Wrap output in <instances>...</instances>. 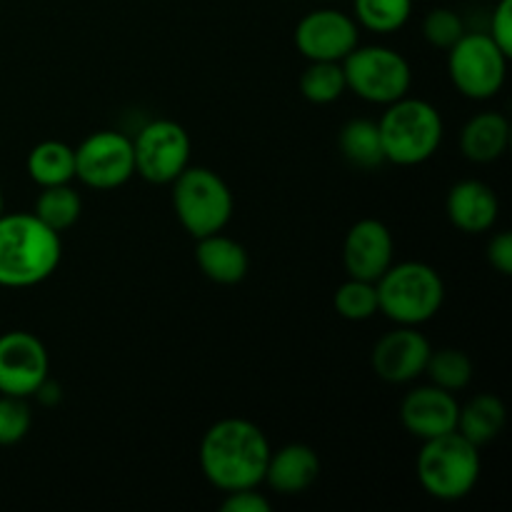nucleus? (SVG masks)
<instances>
[{
	"instance_id": "obj_1",
	"label": "nucleus",
	"mask_w": 512,
	"mask_h": 512,
	"mask_svg": "<svg viewBox=\"0 0 512 512\" xmlns=\"http://www.w3.org/2000/svg\"><path fill=\"white\" fill-rule=\"evenodd\" d=\"M270 450L258 425L245 418H225L210 425L200 440V470L220 493L258 488L263 485Z\"/></svg>"
},
{
	"instance_id": "obj_2",
	"label": "nucleus",
	"mask_w": 512,
	"mask_h": 512,
	"mask_svg": "<svg viewBox=\"0 0 512 512\" xmlns=\"http://www.w3.org/2000/svg\"><path fill=\"white\" fill-rule=\"evenodd\" d=\"M63 258L60 233L33 213L0 215V288H33L58 270Z\"/></svg>"
},
{
	"instance_id": "obj_3",
	"label": "nucleus",
	"mask_w": 512,
	"mask_h": 512,
	"mask_svg": "<svg viewBox=\"0 0 512 512\" xmlns=\"http://www.w3.org/2000/svg\"><path fill=\"white\" fill-rule=\"evenodd\" d=\"M380 143H383L385 163L423 165L438 153L443 143V115L433 103L423 98H405L385 105L383 118L378 120Z\"/></svg>"
},
{
	"instance_id": "obj_4",
	"label": "nucleus",
	"mask_w": 512,
	"mask_h": 512,
	"mask_svg": "<svg viewBox=\"0 0 512 512\" xmlns=\"http://www.w3.org/2000/svg\"><path fill=\"white\" fill-rule=\"evenodd\" d=\"M378 313L395 325L428 323L440 313L445 300V283L438 270L420 260L393 263L378 280Z\"/></svg>"
},
{
	"instance_id": "obj_5",
	"label": "nucleus",
	"mask_w": 512,
	"mask_h": 512,
	"mask_svg": "<svg viewBox=\"0 0 512 512\" xmlns=\"http://www.w3.org/2000/svg\"><path fill=\"white\" fill-rule=\"evenodd\" d=\"M415 470H418L420 488L430 498L455 503V500L468 498L475 490L483 473V460H480L478 445L453 430L440 438L423 440Z\"/></svg>"
},
{
	"instance_id": "obj_6",
	"label": "nucleus",
	"mask_w": 512,
	"mask_h": 512,
	"mask_svg": "<svg viewBox=\"0 0 512 512\" xmlns=\"http://www.w3.org/2000/svg\"><path fill=\"white\" fill-rule=\"evenodd\" d=\"M173 210L185 233L195 240L223 233L233 218V190L215 170L188 165L173 180Z\"/></svg>"
},
{
	"instance_id": "obj_7",
	"label": "nucleus",
	"mask_w": 512,
	"mask_h": 512,
	"mask_svg": "<svg viewBox=\"0 0 512 512\" xmlns=\"http://www.w3.org/2000/svg\"><path fill=\"white\" fill-rule=\"evenodd\" d=\"M348 90L360 100L390 105L405 98L413 85V68L408 58L388 45H355L343 58Z\"/></svg>"
},
{
	"instance_id": "obj_8",
	"label": "nucleus",
	"mask_w": 512,
	"mask_h": 512,
	"mask_svg": "<svg viewBox=\"0 0 512 512\" xmlns=\"http://www.w3.org/2000/svg\"><path fill=\"white\" fill-rule=\"evenodd\" d=\"M508 60L488 33H465L448 50V73L460 95L470 100H490L503 90Z\"/></svg>"
},
{
	"instance_id": "obj_9",
	"label": "nucleus",
	"mask_w": 512,
	"mask_h": 512,
	"mask_svg": "<svg viewBox=\"0 0 512 512\" xmlns=\"http://www.w3.org/2000/svg\"><path fill=\"white\" fill-rule=\"evenodd\" d=\"M135 175L153 185H170L190 165L188 130L168 118L145 123L133 138Z\"/></svg>"
},
{
	"instance_id": "obj_10",
	"label": "nucleus",
	"mask_w": 512,
	"mask_h": 512,
	"mask_svg": "<svg viewBox=\"0 0 512 512\" xmlns=\"http://www.w3.org/2000/svg\"><path fill=\"white\" fill-rule=\"evenodd\" d=\"M135 175L133 138L118 130H95L75 148V180L93 190L123 188Z\"/></svg>"
},
{
	"instance_id": "obj_11",
	"label": "nucleus",
	"mask_w": 512,
	"mask_h": 512,
	"mask_svg": "<svg viewBox=\"0 0 512 512\" xmlns=\"http://www.w3.org/2000/svg\"><path fill=\"white\" fill-rule=\"evenodd\" d=\"M50 373V358L43 340L28 330L0 335V395L33 398Z\"/></svg>"
},
{
	"instance_id": "obj_12",
	"label": "nucleus",
	"mask_w": 512,
	"mask_h": 512,
	"mask_svg": "<svg viewBox=\"0 0 512 512\" xmlns=\"http://www.w3.org/2000/svg\"><path fill=\"white\" fill-rule=\"evenodd\" d=\"M295 48L305 60H335L343 63L345 55L360 43V25L353 15L338 8L310 10L295 25Z\"/></svg>"
},
{
	"instance_id": "obj_13",
	"label": "nucleus",
	"mask_w": 512,
	"mask_h": 512,
	"mask_svg": "<svg viewBox=\"0 0 512 512\" xmlns=\"http://www.w3.org/2000/svg\"><path fill=\"white\" fill-rule=\"evenodd\" d=\"M430 353H433V345L418 328L398 325V328L385 333L375 343L370 363H373L375 375L380 380L393 385H405L425 373Z\"/></svg>"
},
{
	"instance_id": "obj_14",
	"label": "nucleus",
	"mask_w": 512,
	"mask_h": 512,
	"mask_svg": "<svg viewBox=\"0 0 512 512\" xmlns=\"http://www.w3.org/2000/svg\"><path fill=\"white\" fill-rule=\"evenodd\" d=\"M395 240L388 225L378 218H363L343 240V265L348 278L375 280L393 265Z\"/></svg>"
},
{
	"instance_id": "obj_15",
	"label": "nucleus",
	"mask_w": 512,
	"mask_h": 512,
	"mask_svg": "<svg viewBox=\"0 0 512 512\" xmlns=\"http://www.w3.org/2000/svg\"><path fill=\"white\" fill-rule=\"evenodd\" d=\"M460 403L453 393L438 385H420L400 403V423L413 438L430 440L458 428Z\"/></svg>"
},
{
	"instance_id": "obj_16",
	"label": "nucleus",
	"mask_w": 512,
	"mask_h": 512,
	"mask_svg": "<svg viewBox=\"0 0 512 512\" xmlns=\"http://www.w3.org/2000/svg\"><path fill=\"white\" fill-rule=\"evenodd\" d=\"M445 213L460 233L480 235L493 230V225L498 223L500 200L488 183L468 178L448 190Z\"/></svg>"
},
{
	"instance_id": "obj_17",
	"label": "nucleus",
	"mask_w": 512,
	"mask_h": 512,
	"mask_svg": "<svg viewBox=\"0 0 512 512\" xmlns=\"http://www.w3.org/2000/svg\"><path fill=\"white\" fill-rule=\"evenodd\" d=\"M318 475V453L305 443H288L278 450H270L263 483L278 495H300L313 488Z\"/></svg>"
},
{
	"instance_id": "obj_18",
	"label": "nucleus",
	"mask_w": 512,
	"mask_h": 512,
	"mask_svg": "<svg viewBox=\"0 0 512 512\" xmlns=\"http://www.w3.org/2000/svg\"><path fill=\"white\" fill-rule=\"evenodd\" d=\"M195 263L200 273L218 285H238L248 275L250 258L248 250L230 235L213 233L198 238L195 245Z\"/></svg>"
},
{
	"instance_id": "obj_19",
	"label": "nucleus",
	"mask_w": 512,
	"mask_h": 512,
	"mask_svg": "<svg viewBox=\"0 0 512 512\" xmlns=\"http://www.w3.org/2000/svg\"><path fill=\"white\" fill-rule=\"evenodd\" d=\"M510 123L503 113H478L460 133V153L470 163H495L508 153Z\"/></svg>"
},
{
	"instance_id": "obj_20",
	"label": "nucleus",
	"mask_w": 512,
	"mask_h": 512,
	"mask_svg": "<svg viewBox=\"0 0 512 512\" xmlns=\"http://www.w3.org/2000/svg\"><path fill=\"white\" fill-rule=\"evenodd\" d=\"M505 420H508V413H505L503 400L493 393H483L460 405L458 428L455 430L480 448V445L493 443L503 433Z\"/></svg>"
},
{
	"instance_id": "obj_21",
	"label": "nucleus",
	"mask_w": 512,
	"mask_h": 512,
	"mask_svg": "<svg viewBox=\"0 0 512 512\" xmlns=\"http://www.w3.org/2000/svg\"><path fill=\"white\" fill-rule=\"evenodd\" d=\"M30 180L40 188L68 185L75 180V148L63 140H43L35 145L25 160Z\"/></svg>"
},
{
	"instance_id": "obj_22",
	"label": "nucleus",
	"mask_w": 512,
	"mask_h": 512,
	"mask_svg": "<svg viewBox=\"0 0 512 512\" xmlns=\"http://www.w3.org/2000/svg\"><path fill=\"white\" fill-rule=\"evenodd\" d=\"M338 145L343 158L360 170H375L385 163L380 130L375 120H348V123L343 125V130H340Z\"/></svg>"
},
{
	"instance_id": "obj_23",
	"label": "nucleus",
	"mask_w": 512,
	"mask_h": 512,
	"mask_svg": "<svg viewBox=\"0 0 512 512\" xmlns=\"http://www.w3.org/2000/svg\"><path fill=\"white\" fill-rule=\"evenodd\" d=\"M80 213H83V198L78 190L70 188V183L40 188V195L35 198L33 215L55 233L73 228L80 220Z\"/></svg>"
},
{
	"instance_id": "obj_24",
	"label": "nucleus",
	"mask_w": 512,
	"mask_h": 512,
	"mask_svg": "<svg viewBox=\"0 0 512 512\" xmlns=\"http://www.w3.org/2000/svg\"><path fill=\"white\" fill-rule=\"evenodd\" d=\"M348 90L345 83L343 63L335 60H308V68L300 75V93L308 103L330 105L340 100V95Z\"/></svg>"
},
{
	"instance_id": "obj_25",
	"label": "nucleus",
	"mask_w": 512,
	"mask_h": 512,
	"mask_svg": "<svg viewBox=\"0 0 512 512\" xmlns=\"http://www.w3.org/2000/svg\"><path fill=\"white\" fill-rule=\"evenodd\" d=\"M355 23L378 35L398 33L413 15V0H353Z\"/></svg>"
},
{
	"instance_id": "obj_26",
	"label": "nucleus",
	"mask_w": 512,
	"mask_h": 512,
	"mask_svg": "<svg viewBox=\"0 0 512 512\" xmlns=\"http://www.w3.org/2000/svg\"><path fill=\"white\" fill-rule=\"evenodd\" d=\"M473 370V360L465 350L440 348L430 353L423 375H428L430 383L438 385V388L448 390V393H458V390H465L470 385Z\"/></svg>"
},
{
	"instance_id": "obj_27",
	"label": "nucleus",
	"mask_w": 512,
	"mask_h": 512,
	"mask_svg": "<svg viewBox=\"0 0 512 512\" xmlns=\"http://www.w3.org/2000/svg\"><path fill=\"white\" fill-rule=\"evenodd\" d=\"M333 305L340 318L350 323H363L378 313V290L370 280L348 278L333 295Z\"/></svg>"
},
{
	"instance_id": "obj_28",
	"label": "nucleus",
	"mask_w": 512,
	"mask_h": 512,
	"mask_svg": "<svg viewBox=\"0 0 512 512\" xmlns=\"http://www.w3.org/2000/svg\"><path fill=\"white\" fill-rule=\"evenodd\" d=\"M33 428V410L28 398L0 395V445H18Z\"/></svg>"
},
{
	"instance_id": "obj_29",
	"label": "nucleus",
	"mask_w": 512,
	"mask_h": 512,
	"mask_svg": "<svg viewBox=\"0 0 512 512\" xmlns=\"http://www.w3.org/2000/svg\"><path fill=\"white\" fill-rule=\"evenodd\" d=\"M465 33L468 30H465L463 18L450 8H433L423 18V38L433 48L450 50Z\"/></svg>"
},
{
	"instance_id": "obj_30",
	"label": "nucleus",
	"mask_w": 512,
	"mask_h": 512,
	"mask_svg": "<svg viewBox=\"0 0 512 512\" xmlns=\"http://www.w3.org/2000/svg\"><path fill=\"white\" fill-rule=\"evenodd\" d=\"M490 38L503 50L505 55H512V0H500L490 18Z\"/></svg>"
},
{
	"instance_id": "obj_31",
	"label": "nucleus",
	"mask_w": 512,
	"mask_h": 512,
	"mask_svg": "<svg viewBox=\"0 0 512 512\" xmlns=\"http://www.w3.org/2000/svg\"><path fill=\"white\" fill-rule=\"evenodd\" d=\"M270 500L263 493H258V488H245V490H233V493H225L223 512H270Z\"/></svg>"
},
{
	"instance_id": "obj_32",
	"label": "nucleus",
	"mask_w": 512,
	"mask_h": 512,
	"mask_svg": "<svg viewBox=\"0 0 512 512\" xmlns=\"http://www.w3.org/2000/svg\"><path fill=\"white\" fill-rule=\"evenodd\" d=\"M488 263L500 275H512V233L503 230L488 243Z\"/></svg>"
},
{
	"instance_id": "obj_33",
	"label": "nucleus",
	"mask_w": 512,
	"mask_h": 512,
	"mask_svg": "<svg viewBox=\"0 0 512 512\" xmlns=\"http://www.w3.org/2000/svg\"><path fill=\"white\" fill-rule=\"evenodd\" d=\"M33 398H38L43 405H58L60 398H63V390H60V385L55 383V380L45 378L43 385H40V388L35 390Z\"/></svg>"
},
{
	"instance_id": "obj_34",
	"label": "nucleus",
	"mask_w": 512,
	"mask_h": 512,
	"mask_svg": "<svg viewBox=\"0 0 512 512\" xmlns=\"http://www.w3.org/2000/svg\"><path fill=\"white\" fill-rule=\"evenodd\" d=\"M5 213V198H3V190H0V215Z\"/></svg>"
}]
</instances>
